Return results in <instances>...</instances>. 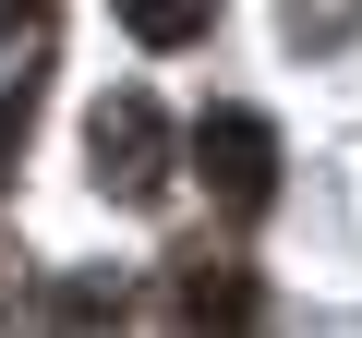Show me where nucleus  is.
Segmentation results:
<instances>
[{
    "label": "nucleus",
    "instance_id": "7ed1b4c3",
    "mask_svg": "<svg viewBox=\"0 0 362 338\" xmlns=\"http://www.w3.org/2000/svg\"><path fill=\"white\" fill-rule=\"evenodd\" d=\"M157 302H169L181 326H254V314H266L254 266H242V254H218V242H181V254H169V278H157Z\"/></svg>",
    "mask_w": 362,
    "mask_h": 338
},
{
    "label": "nucleus",
    "instance_id": "f03ea898",
    "mask_svg": "<svg viewBox=\"0 0 362 338\" xmlns=\"http://www.w3.org/2000/svg\"><path fill=\"white\" fill-rule=\"evenodd\" d=\"M85 157H97V182H109V194H133V206H145V194L169 182V109L109 85V97L85 109Z\"/></svg>",
    "mask_w": 362,
    "mask_h": 338
},
{
    "label": "nucleus",
    "instance_id": "39448f33",
    "mask_svg": "<svg viewBox=\"0 0 362 338\" xmlns=\"http://www.w3.org/2000/svg\"><path fill=\"white\" fill-rule=\"evenodd\" d=\"M37 97H49V49L25 37V73L0 85V182H13V169H25V145H37Z\"/></svg>",
    "mask_w": 362,
    "mask_h": 338
},
{
    "label": "nucleus",
    "instance_id": "20e7f679",
    "mask_svg": "<svg viewBox=\"0 0 362 338\" xmlns=\"http://www.w3.org/2000/svg\"><path fill=\"white\" fill-rule=\"evenodd\" d=\"M109 13H121V37H145V49H194V37H218L230 0H109Z\"/></svg>",
    "mask_w": 362,
    "mask_h": 338
},
{
    "label": "nucleus",
    "instance_id": "f257e3e1",
    "mask_svg": "<svg viewBox=\"0 0 362 338\" xmlns=\"http://www.w3.org/2000/svg\"><path fill=\"white\" fill-rule=\"evenodd\" d=\"M194 182H206V206H218V230H254L266 206H278V121L266 109H206L194 121Z\"/></svg>",
    "mask_w": 362,
    "mask_h": 338
},
{
    "label": "nucleus",
    "instance_id": "0eeeda50",
    "mask_svg": "<svg viewBox=\"0 0 362 338\" xmlns=\"http://www.w3.org/2000/svg\"><path fill=\"white\" fill-rule=\"evenodd\" d=\"M49 13H61V0H0V49H13V37H49Z\"/></svg>",
    "mask_w": 362,
    "mask_h": 338
},
{
    "label": "nucleus",
    "instance_id": "423d86ee",
    "mask_svg": "<svg viewBox=\"0 0 362 338\" xmlns=\"http://www.w3.org/2000/svg\"><path fill=\"white\" fill-rule=\"evenodd\" d=\"M338 37H350V0H290V49L302 61H326Z\"/></svg>",
    "mask_w": 362,
    "mask_h": 338
}]
</instances>
